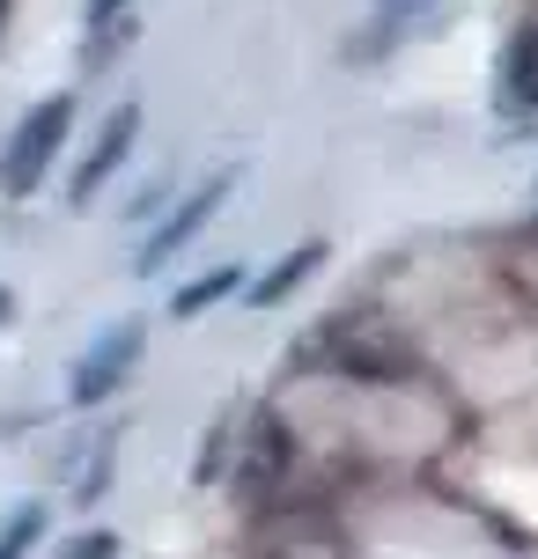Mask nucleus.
I'll return each mask as SVG.
<instances>
[{"instance_id": "1", "label": "nucleus", "mask_w": 538, "mask_h": 559, "mask_svg": "<svg viewBox=\"0 0 538 559\" xmlns=\"http://www.w3.org/2000/svg\"><path fill=\"white\" fill-rule=\"evenodd\" d=\"M67 126H74V96H52V104H37V111L8 133V147H0V192L23 199L37 192V177H45V163L59 155V140H67Z\"/></svg>"}, {"instance_id": "2", "label": "nucleus", "mask_w": 538, "mask_h": 559, "mask_svg": "<svg viewBox=\"0 0 538 559\" xmlns=\"http://www.w3.org/2000/svg\"><path fill=\"white\" fill-rule=\"evenodd\" d=\"M133 361H141V324H133V317H118L112 332L82 354V368H74V405H96V397L112 391Z\"/></svg>"}, {"instance_id": "3", "label": "nucleus", "mask_w": 538, "mask_h": 559, "mask_svg": "<svg viewBox=\"0 0 538 559\" xmlns=\"http://www.w3.org/2000/svg\"><path fill=\"white\" fill-rule=\"evenodd\" d=\"M222 199H229V177H207V185H199V192L185 199V206H177L171 222H163L155 236H148V258H141V273H163V258H177V251H185V243H192L199 228H207V214H214Z\"/></svg>"}, {"instance_id": "4", "label": "nucleus", "mask_w": 538, "mask_h": 559, "mask_svg": "<svg viewBox=\"0 0 538 559\" xmlns=\"http://www.w3.org/2000/svg\"><path fill=\"white\" fill-rule=\"evenodd\" d=\"M332 346H340V368H354L362 383H398V376H406V346L384 338L376 324H340Z\"/></svg>"}, {"instance_id": "5", "label": "nucleus", "mask_w": 538, "mask_h": 559, "mask_svg": "<svg viewBox=\"0 0 538 559\" xmlns=\"http://www.w3.org/2000/svg\"><path fill=\"white\" fill-rule=\"evenodd\" d=\"M133 126H141V111H133V104H118V111L104 118V140H96V155H89L82 177H74V206H89V199L104 192V177L126 163V147H133Z\"/></svg>"}, {"instance_id": "6", "label": "nucleus", "mask_w": 538, "mask_h": 559, "mask_svg": "<svg viewBox=\"0 0 538 559\" xmlns=\"http://www.w3.org/2000/svg\"><path fill=\"white\" fill-rule=\"evenodd\" d=\"M281 456H288V435H281V419H258V435H252V464H244V486H266V478L281 472Z\"/></svg>"}, {"instance_id": "7", "label": "nucleus", "mask_w": 538, "mask_h": 559, "mask_svg": "<svg viewBox=\"0 0 538 559\" xmlns=\"http://www.w3.org/2000/svg\"><path fill=\"white\" fill-rule=\"evenodd\" d=\"M317 258H325V243H303L295 258H281V265H273V273H266V280L252 287V302H266V309H273V302L288 295V287H295V280H311V265H317Z\"/></svg>"}, {"instance_id": "8", "label": "nucleus", "mask_w": 538, "mask_h": 559, "mask_svg": "<svg viewBox=\"0 0 538 559\" xmlns=\"http://www.w3.org/2000/svg\"><path fill=\"white\" fill-rule=\"evenodd\" d=\"M510 96L516 104H538V23L510 45Z\"/></svg>"}, {"instance_id": "9", "label": "nucleus", "mask_w": 538, "mask_h": 559, "mask_svg": "<svg viewBox=\"0 0 538 559\" xmlns=\"http://www.w3.org/2000/svg\"><path fill=\"white\" fill-rule=\"evenodd\" d=\"M236 280H244V273H236V265H214V273H207V280H192V287L177 295V317H199V309H207V302H222V295H236Z\"/></svg>"}, {"instance_id": "10", "label": "nucleus", "mask_w": 538, "mask_h": 559, "mask_svg": "<svg viewBox=\"0 0 538 559\" xmlns=\"http://www.w3.org/2000/svg\"><path fill=\"white\" fill-rule=\"evenodd\" d=\"M104 478H112V435H96L82 456V472H74V501H104Z\"/></svg>"}, {"instance_id": "11", "label": "nucleus", "mask_w": 538, "mask_h": 559, "mask_svg": "<svg viewBox=\"0 0 538 559\" xmlns=\"http://www.w3.org/2000/svg\"><path fill=\"white\" fill-rule=\"evenodd\" d=\"M428 8H435V0H376V23H384V29H398V23H421Z\"/></svg>"}, {"instance_id": "12", "label": "nucleus", "mask_w": 538, "mask_h": 559, "mask_svg": "<svg viewBox=\"0 0 538 559\" xmlns=\"http://www.w3.org/2000/svg\"><path fill=\"white\" fill-rule=\"evenodd\" d=\"M30 537H37V508H30V515H15V531L0 537V559H23V545Z\"/></svg>"}, {"instance_id": "13", "label": "nucleus", "mask_w": 538, "mask_h": 559, "mask_svg": "<svg viewBox=\"0 0 538 559\" xmlns=\"http://www.w3.org/2000/svg\"><path fill=\"white\" fill-rule=\"evenodd\" d=\"M112 552H118L112 537H104V531H89V537H74V545H67L59 559H112Z\"/></svg>"}, {"instance_id": "14", "label": "nucleus", "mask_w": 538, "mask_h": 559, "mask_svg": "<svg viewBox=\"0 0 538 559\" xmlns=\"http://www.w3.org/2000/svg\"><path fill=\"white\" fill-rule=\"evenodd\" d=\"M118 8H126V0H89V15H96V23H112Z\"/></svg>"}, {"instance_id": "15", "label": "nucleus", "mask_w": 538, "mask_h": 559, "mask_svg": "<svg viewBox=\"0 0 538 559\" xmlns=\"http://www.w3.org/2000/svg\"><path fill=\"white\" fill-rule=\"evenodd\" d=\"M8 309H15V295H8V287H0V324H8Z\"/></svg>"}]
</instances>
